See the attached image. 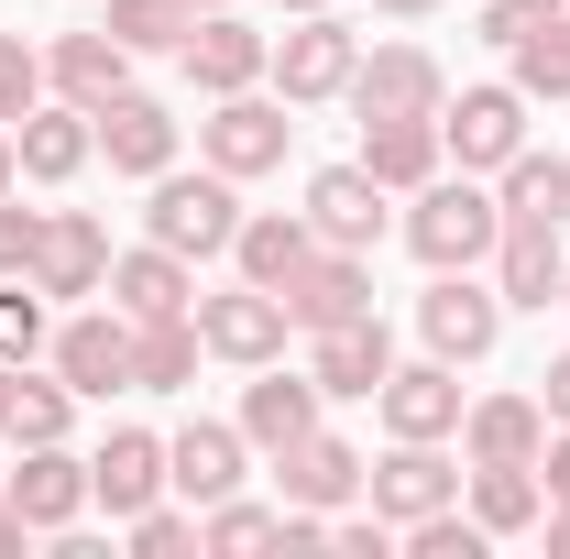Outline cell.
Returning a JSON list of instances; mask_svg holds the SVG:
<instances>
[{
    "label": "cell",
    "instance_id": "obj_3",
    "mask_svg": "<svg viewBox=\"0 0 570 559\" xmlns=\"http://www.w3.org/2000/svg\"><path fill=\"white\" fill-rule=\"evenodd\" d=\"M142 231H154L165 253H187V264H198V253H230V231H242V176H219V165L209 176H176V165H165Z\"/></svg>",
    "mask_w": 570,
    "mask_h": 559
},
{
    "label": "cell",
    "instance_id": "obj_34",
    "mask_svg": "<svg viewBox=\"0 0 570 559\" xmlns=\"http://www.w3.org/2000/svg\"><path fill=\"white\" fill-rule=\"evenodd\" d=\"M504 56H515V88H527V99H570V11L538 22L527 45H504Z\"/></svg>",
    "mask_w": 570,
    "mask_h": 559
},
{
    "label": "cell",
    "instance_id": "obj_49",
    "mask_svg": "<svg viewBox=\"0 0 570 559\" xmlns=\"http://www.w3.org/2000/svg\"><path fill=\"white\" fill-rule=\"evenodd\" d=\"M11 384H22V362H0V418H11Z\"/></svg>",
    "mask_w": 570,
    "mask_h": 559
},
{
    "label": "cell",
    "instance_id": "obj_38",
    "mask_svg": "<svg viewBox=\"0 0 570 559\" xmlns=\"http://www.w3.org/2000/svg\"><path fill=\"white\" fill-rule=\"evenodd\" d=\"M33 99H45V56H33L22 33H0V121H22Z\"/></svg>",
    "mask_w": 570,
    "mask_h": 559
},
{
    "label": "cell",
    "instance_id": "obj_1",
    "mask_svg": "<svg viewBox=\"0 0 570 559\" xmlns=\"http://www.w3.org/2000/svg\"><path fill=\"white\" fill-rule=\"evenodd\" d=\"M504 242V198L483 176H428L417 209H406V253H417L428 275H472L483 253Z\"/></svg>",
    "mask_w": 570,
    "mask_h": 559
},
{
    "label": "cell",
    "instance_id": "obj_21",
    "mask_svg": "<svg viewBox=\"0 0 570 559\" xmlns=\"http://www.w3.org/2000/svg\"><path fill=\"white\" fill-rule=\"evenodd\" d=\"M11 154H22V176H33V187H67L77 165H88V154H99V121H88V110H77V99H56V110H45V99H33V110H22V121H11Z\"/></svg>",
    "mask_w": 570,
    "mask_h": 559
},
{
    "label": "cell",
    "instance_id": "obj_39",
    "mask_svg": "<svg viewBox=\"0 0 570 559\" xmlns=\"http://www.w3.org/2000/svg\"><path fill=\"white\" fill-rule=\"evenodd\" d=\"M570 0H483V45H527L538 22H560Z\"/></svg>",
    "mask_w": 570,
    "mask_h": 559
},
{
    "label": "cell",
    "instance_id": "obj_24",
    "mask_svg": "<svg viewBox=\"0 0 570 559\" xmlns=\"http://www.w3.org/2000/svg\"><path fill=\"white\" fill-rule=\"evenodd\" d=\"M45 77H56V99H77V110H110L121 88H132V45L99 22V33H67L56 56H45Z\"/></svg>",
    "mask_w": 570,
    "mask_h": 559
},
{
    "label": "cell",
    "instance_id": "obj_45",
    "mask_svg": "<svg viewBox=\"0 0 570 559\" xmlns=\"http://www.w3.org/2000/svg\"><path fill=\"white\" fill-rule=\"evenodd\" d=\"M22 549H33V527H22V504L0 493V559H22Z\"/></svg>",
    "mask_w": 570,
    "mask_h": 559
},
{
    "label": "cell",
    "instance_id": "obj_30",
    "mask_svg": "<svg viewBox=\"0 0 570 559\" xmlns=\"http://www.w3.org/2000/svg\"><path fill=\"white\" fill-rule=\"evenodd\" d=\"M538 439H549V406H538V395H483V406H461V450H472V461H538Z\"/></svg>",
    "mask_w": 570,
    "mask_h": 559
},
{
    "label": "cell",
    "instance_id": "obj_52",
    "mask_svg": "<svg viewBox=\"0 0 570 559\" xmlns=\"http://www.w3.org/2000/svg\"><path fill=\"white\" fill-rule=\"evenodd\" d=\"M560 307H570V275H560Z\"/></svg>",
    "mask_w": 570,
    "mask_h": 559
},
{
    "label": "cell",
    "instance_id": "obj_13",
    "mask_svg": "<svg viewBox=\"0 0 570 559\" xmlns=\"http://www.w3.org/2000/svg\"><path fill=\"white\" fill-rule=\"evenodd\" d=\"M0 493L22 504V527H33V538H67L77 504H88V461H77L67 439H33V450H22V472H11Z\"/></svg>",
    "mask_w": 570,
    "mask_h": 559
},
{
    "label": "cell",
    "instance_id": "obj_18",
    "mask_svg": "<svg viewBox=\"0 0 570 559\" xmlns=\"http://www.w3.org/2000/svg\"><path fill=\"white\" fill-rule=\"evenodd\" d=\"M275 483H285V504H307V516H341L362 493V450L330 439V428H307L296 450H275Z\"/></svg>",
    "mask_w": 570,
    "mask_h": 559
},
{
    "label": "cell",
    "instance_id": "obj_5",
    "mask_svg": "<svg viewBox=\"0 0 570 559\" xmlns=\"http://www.w3.org/2000/svg\"><path fill=\"white\" fill-rule=\"evenodd\" d=\"M285 143H296L285 99H253V88L209 99V121H198V154H209L219 176H275V165H285Z\"/></svg>",
    "mask_w": 570,
    "mask_h": 559
},
{
    "label": "cell",
    "instance_id": "obj_8",
    "mask_svg": "<svg viewBox=\"0 0 570 559\" xmlns=\"http://www.w3.org/2000/svg\"><path fill=\"white\" fill-rule=\"evenodd\" d=\"M56 384H67L77 406L132 395V318H121V307H110V318H67V330H56Z\"/></svg>",
    "mask_w": 570,
    "mask_h": 559
},
{
    "label": "cell",
    "instance_id": "obj_42",
    "mask_svg": "<svg viewBox=\"0 0 570 559\" xmlns=\"http://www.w3.org/2000/svg\"><path fill=\"white\" fill-rule=\"evenodd\" d=\"M330 549H352V559H384V549H395V527H384V516H341V527H330Z\"/></svg>",
    "mask_w": 570,
    "mask_h": 559
},
{
    "label": "cell",
    "instance_id": "obj_25",
    "mask_svg": "<svg viewBox=\"0 0 570 559\" xmlns=\"http://www.w3.org/2000/svg\"><path fill=\"white\" fill-rule=\"evenodd\" d=\"M110 307H121V318H176V307H198V275H187V253H165V242H142V253H110Z\"/></svg>",
    "mask_w": 570,
    "mask_h": 559
},
{
    "label": "cell",
    "instance_id": "obj_4",
    "mask_svg": "<svg viewBox=\"0 0 570 559\" xmlns=\"http://www.w3.org/2000/svg\"><path fill=\"white\" fill-rule=\"evenodd\" d=\"M285 330H296V318H285V296L275 285H219V296H198V341L219 351V362H242V373H264V362H285Z\"/></svg>",
    "mask_w": 570,
    "mask_h": 559
},
{
    "label": "cell",
    "instance_id": "obj_41",
    "mask_svg": "<svg viewBox=\"0 0 570 559\" xmlns=\"http://www.w3.org/2000/svg\"><path fill=\"white\" fill-rule=\"evenodd\" d=\"M33 242H45V209H11L0 198V275H33Z\"/></svg>",
    "mask_w": 570,
    "mask_h": 559
},
{
    "label": "cell",
    "instance_id": "obj_37",
    "mask_svg": "<svg viewBox=\"0 0 570 559\" xmlns=\"http://www.w3.org/2000/svg\"><path fill=\"white\" fill-rule=\"evenodd\" d=\"M417 559H483V527L461 516V504H439V516H417V527H395Z\"/></svg>",
    "mask_w": 570,
    "mask_h": 559
},
{
    "label": "cell",
    "instance_id": "obj_33",
    "mask_svg": "<svg viewBox=\"0 0 570 559\" xmlns=\"http://www.w3.org/2000/svg\"><path fill=\"white\" fill-rule=\"evenodd\" d=\"M110 33H121L132 56H176V45L198 33V0H110Z\"/></svg>",
    "mask_w": 570,
    "mask_h": 559
},
{
    "label": "cell",
    "instance_id": "obj_44",
    "mask_svg": "<svg viewBox=\"0 0 570 559\" xmlns=\"http://www.w3.org/2000/svg\"><path fill=\"white\" fill-rule=\"evenodd\" d=\"M538 384H549V395H538V406H549V428H570V351L549 362V373H538Z\"/></svg>",
    "mask_w": 570,
    "mask_h": 559
},
{
    "label": "cell",
    "instance_id": "obj_7",
    "mask_svg": "<svg viewBox=\"0 0 570 559\" xmlns=\"http://www.w3.org/2000/svg\"><path fill=\"white\" fill-rule=\"evenodd\" d=\"M285 318H296V330H341V318H373V253H341V242H318V253L285 275Z\"/></svg>",
    "mask_w": 570,
    "mask_h": 559
},
{
    "label": "cell",
    "instance_id": "obj_15",
    "mask_svg": "<svg viewBox=\"0 0 570 559\" xmlns=\"http://www.w3.org/2000/svg\"><path fill=\"white\" fill-rule=\"evenodd\" d=\"M439 99H450V77H439L428 45H373L352 67V110L362 121H373V110H428V121H439Z\"/></svg>",
    "mask_w": 570,
    "mask_h": 559
},
{
    "label": "cell",
    "instance_id": "obj_35",
    "mask_svg": "<svg viewBox=\"0 0 570 559\" xmlns=\"http://www.w3.org/2000/svg\"><path fill=\"white\" fill-rule=\"evenodd\" d=\"M33 351H45V285L0 275V362H33Z\"/></svg>",
    "mask_w": 570,
    "mask_h": 559
},
{
    "label": "cell",
    "instance_id": "obj_27",
    "mask_svg": "<svg viewBox=\"0 0 570 559\" xmlns=\"http://www.w3.org/2000/svg\"><path fill=\"white\" fill-rule=\"evenodd\" d=\"M318 253V231H307V209H242V231H230V264L253 285H275L285 296V275Z\"/></svg>",
    "mask_w": 570,
    "mask_h": 559
},
{
    "label": "cell",
    "instance_id": "obj_10",
    "mask_svg": "<svg viewBox=\"0 0 570 559\" xmlns=\"http://www.w3.org/2000/svg\"><path fill=\"white\" fill-rule=\"evenodd\" d=\"M362 493H373L384 527H417V516H439V504H461V472L439 461V439H395V450L362 472Z\"/></svg>",
    "mask_w": 570,
    "mask_h": 559
},
{
    "label": "cell",
    "instance_id": "obj_12",
    "mask_svg": "<svg viewBox=\"0 0 570 559\" xmlns=\"http://www.w3.org/2000/svg\"><path fill=\"white\" fill-rule=\"evenodd\" d=\"M417 330H428L439 362H483V351L504 341V296H494V285H472V275H439L417 296Z\"/></svg>",
    "mask_w": 570,
    "mask_h": 559
},
{
    "label": "cell",
    "instance_id": "obj_20",
    "mask_svg": "<svg viewBox=\"0 0 570 559\" xmlns=\"http://www.w3.org/2000/svg\"><path fill=\"white\" fill-rule=\"evenodd\" d=\"M99 121V154H110V176H165L176 165V110L165 99H142V88H121L110 110H88Z\"/></svg>",
    "mask_w": 570,
    "mask_h": 559
},
{
    "label": "cell",
    "instance_id": "obj_36",
    "mask_svg": "<svg viewBox=\"0 0 570 559\" xmlns=\"http://www.w3.org/2000/svg\"><path fill=\"white\" fill-rule=\"evenodd\" d=\"M67 418H77V395L67 384H11V418H0V439H67Z\"/></svg>",
    "mask_w": 570,
    "mask_h": 559
},
{
    "label": "cell",
    "instance_id": "obj_29",
    "mask_svg": "<svg viewBox=\"0 0 570 559\" xmlns=\"http://www.w3.org/2000/svg\"><path fill=\"white\" fill-rule=\"evenodd\" d=\"M198 307H176V318H132V395H176V384H198Z\"/></svg>",
    "mask_w": 570,
    "mask_h": 559
},
{
    "label": "cell",
    "instance_id": "obj_26",
    "mask_svg": "<svg viewBox=\"0 0 570 559\" xmlns=\"http://www.w3.org/2000/svg\"><path fill=\"white\" fill-rule=\"evenodd\" d=\"M307 428H318V373H275V362H264V384L242 395V439L275 461V450H296Z\"/></svg>",
    "mask_w": 570,
    "mask_h": 559
},
{
    "label": "cell",
    "instance_id": "obj_2",
    "mask_svg": "<svg viewBox=\"0 0 570 559\" xmlns=\"http://www.w3.org/2000/svg\"><path fill=\"white\" fill-rule=\"evenodd\" d=\"M352 67H362V33L341 22V11H296V33H285L275 56H264V77H275V99H285V110L352 99Z\"/></svg>",
    "mask_w": 570,
    "mask_h": 559
},
{
    "label": "cell",
    "instance_id": "obj_32",
    "mask_svg": "<svg viewBox=\"0 0 570 559\" xmlns=\"http://www.w3.org/2000/svg\"><path fill=\"white\" fill-rule=\"evenodd\" d=\"M494 198H504V219H570V165L538 154V143H515L494 165Z\"/></svg>",
    "mask_w": 570,
    "mask_h": 559
},
{
    "label": "cell",
    "instance_id": "obj_6",
    "mask_svg": "<svg viewBox=\"0 0 570 559\" xmlns=\"http://www.w3.org/2000/svg\"><path fill=\"white\" fill-rule=\"evenodd\" d=\"M515 143H527V88H515V77L439 99V154H461V176H494Z\"/></svg>",
    "mask_w": 570,
    "mask_h": 559
},
{
    "label": "cell",
    "instance_id": "obj_11",
    "mask_svg": "<svg viewBox=\"0 0 570 559\" xmlns=\"http://www.w3.org/2000/svg\"><path fill=\"white\" fill-rule=\"evenodd\" d=\"M373 406H384V439H461V362H439V351L395 362Z\"/></svg>",
    "mask_w": 570,
    "mask_h": 559
},
{
    "label": "cell",
    "instance_id": "obj_47",
    "mask_svg": "<svg viewBox=\"0 0 570 559\" xmlns=\"http://www.w3.org/2000/svg\"><path fill=\"white\" fill-rule=\"evenodd\" d=\"M549 559H570V504H560V516H549Z\"/></svg>",
    "mask_w": 570,
    "mask_h": 559
},
{
    "label": "cell",
    "instance_id": "obj_46",
    "mask_svg": "<svg viewBox=\"0 0 570 559\" xmlns=\"http://www.w3.org/2000/svg\"><path fill=\"white\" fill-rule=\"evenodd\" d=\"M11 176H22V154H11V121H0V198H11Z\"/></svg>",
    "mask_w": 570,
    "mask_h": 559
},
{
    "label": "cell",
    "instance_id": "obj_23",
    "mask_svg": "<svg viewBox=\"0 0 570 559\" xmlns=\"http://www.w3.org/2000/svg\"><path fill=\"white\" fill-rule=\"evenodd\" d=\"M242 461H253V439H242V428H219V418H198V428H176V439H165V483L187 493V504L242 493Z\"/></svg>",
    "mask_w": 570,
    "mask_h": 559
},
{
    "label": "cell",
    "instance_id": "obj_31",
    "mask_svg": "<svg viewBox=\"0 0 570 559\" xmlns=\"http://www.w3.org/2000/svg\"><path fill=\"white\" fill-rule=\"evenodd\" d=\"M472 527L483 538H527L538 527V461H472Z\"/></svg>",
    "mask_w": 570,
    "mask_h": 559
},
{
    "label": "cell",
    "instance_id": "obj_9",
    "mask_svg": "<svg viewBox=\"0 0 570 559\" xmlns=\"http://www.w3.org/2000/svg\"><path fill=\"white\" fill-rule=\"evenodd\" d=\"M384 198H395V187H384L362 154L352 165H318V176H307V231L341 242V253H373V242H384Z\"/></svg>",
    "mask_w": 570,
    "mask_h": 559
},
{
    "label": "cell",
    "instance_id": "obj_28",
    "mask_svg": "<svg viewBox=\"0 0 570 559\" xmlns=\"http://www.w3.org/2000/svg\"><path fill=\"white\" fill-rule=\"evenodd\" d=\"M362 165H373L384 187H428V176H439V121H428V110H373V121H362Z\"/></svg>",
    "mask_w": 570,
    "mask_h": 559
},
{
    "label": "cell",
    "instance_id": "obj_48",
    "mask_svg": "<svg viewBox=\"0 0 570 559\" xmlns=\"http://www.w3.org/2000/svg\"><path fill=\"white\" fill-rule=\"evenodd\" d=\"M373 11H395V22H417V11H439V0H373Z\"/></svg>",
    "mask_w": 570,
    "mask_h": 559
},
{
    "label": "cell",
    "instance_id": "obj_14",
    "mask_svg": "<svg viewBox=\"0 0 570 559\" xmlns=\"http://www.w3.org/2000/svg\"><path fill=\"white\" fill-rule=\"evenodd\" d=\"M154 493H165V439H154V428H110V439L88 450V504H110V516L132 527Z\"/></svg>",
    "mask_w": 570,
    "mask_h": 559
},
{
    "label": "cell",
    "instance_id": "obj_22",
    "mask_svg": "<svg viewBox=\"0 0 570 559\" xmlns=\"http://www.w3.org/2000/svg\"><path fill=\"white\" fill-rule=\"evenodd\" d=\"M307 373H318V395H384V373H395V341H384V318L307 330Z\"/></svg>",
    "mask_w": 570,
    "mask_h": 559
},
{
    "label": "cell",
    "instance_id": "obj_19",
    "mask_svg": "<svg viewBox=\"0 0 570 559\" xmlns=\"http://www.w3.org/2000/svg\"><path fill=\"white\" fill-rule=\"evenodd\" d=\"M176 56H187V77H198L209 99H230V88H264V56H275V45H264L242 11H198V33H187Z\"/></svg>",
    "mask_w": 570,
    "mask_h": 559
},
{
    "label": "cell",
    "instance_id": "obj_40",
    "mask_svg": "<svg viewBox=\"0 0 570 559\" xmlns=\"http://www.w3.org/2000/svg\"><path fill=\"white\" fill-rule=\"evenodd\" d=\"M132 549H142V559H176V549H198V516H165V504H142V516H132Z\"/></svg>",
    "mask_w": 570,
    "mask_h": 559
},
{
    "label": "cell",
    "instance_id": "obj_17",
    "mask_svg": "<svg viewBox=\"0 0 570 559\" xmlns=\"http://www.w3.org/2000/svg\"><path fill=\"white\" fill-rule=\"evenodd\" d=\"M560 275H570L560 219H504V242H494V296L504 307H560Z\"/></svg>",
    "mask_w": 570,
    "mask_h": 559
},
{
    "label": "cell",
    "instance_id": "obj_50",
    "mask_svg": "<svg viewBox=\"0 0 570 559\" xmlns=\"http://www.w3.org/2000/svg\"><path fill=\"white\" fill-rule=\"evenodd\" d=\"M275 11H330V0H275Z\"/></svg>",
    "mask_w": 570,
    "mask_h": 559
},
{
    "label": "cell",
    "instance_id": "obj_43",
    "mask_svg": "<svg viewBox=\"0 0 570 559\" xmlns=\"http://www.w3.org/2000/svg\"><path fill=\"white\" fill-rule=\"evenodd\" d=\"M538 483H549V504H570V428L538 439Z\"/></svg>",
    "mask_w": 570,
    "mask_h": 559
},
{
    "label": "cell",
    "instance_id": "obj_51",
    "mask_svg": "<svg viewBox=\"0 0 570 559\" xmlns=\"http://www.w3.org/2000/svg\"><path fill=\"white\" fill-rule=\"evenodd\" d=\"M198 11H230V0H198Z\"/></svg>",
    "mask_w": 570,
    "mask_h": 559
},
{
    "label": "cell",
    "instance_id": "obj_16",
    "mask_svg": "<svg viewBox=\"0 0 570 559\" xmlns=\"http://www.w3.org/2000/svg\"><path fill=\"white\" fill-rule=\"evenodd\" d=\"M33 285H45V296H99V285H110V231H99L88 209H45Z\"/></svg>",
    "mask_w": 570,
    "mask_h": 559
}]
</instances>
